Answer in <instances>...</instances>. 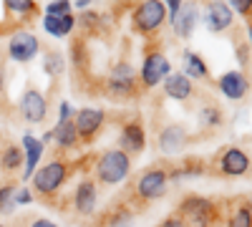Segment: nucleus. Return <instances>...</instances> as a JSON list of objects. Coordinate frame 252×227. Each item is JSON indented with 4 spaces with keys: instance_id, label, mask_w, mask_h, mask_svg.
I'll list each match as a JSON object with an SVG mask.
<instances>
[{
    "instance_id": "obj_1",
    "label": "nucleus",
    "mask_w": 252,
    "mask_h": 227,
    "mask_svg": "<svg viewBox=\"0 0 252 227\" xmlns=\"http://www.w3.org/2000/svg\"><path fill=\"white\" fill-rule=\"evenodd\" d=\"M131 169V157L129 154H124L121 149H111L106 152L98 164H96V174L103 184H119L126 179V174H129Z\"/></svg>"
},
{
    "instance_id": "obj_2",
    "label": "nucleus",
    "mask_w": 252,
    "mask_h": 227,
    "mask_svg": "<svg viewBox=\"0 0 252 227\" xmlns=\"http://www.w3.org/2000/svg\"><path fill=\"white\" fill-rule=\"evenodd\" d=\"M166 18V8L159 0H146L134 10V28L141 33H157Z\"/></svg>"
},
{
    "instance_id": "obj_3",
    "label": "nucleus",
    "mask_w": 252,
    "mask_h": 227,
    "mask_svg": "<svg viewBox=\"0 0 252 227\" xmlns=\"http://www.w3.org/2000/svg\"><path fill=\"white\" fill-rule=\"evenodd\" d=\"M182 222H192L197 227H212L215 222V204L204 197H189L182 202Z\"/></svg>"
},
{
    "instance_id": "obj_4",
    "label": "nucleus",
    "mask_w": 252,
    "mask_h": 227,
    "mask_svg": "<svg viewBox=\"0 0 252 227\" xmlns=\"http://www.w3.org/2000/svg\"><path fill=\"white\" fill-rule=\"evenodd\" d=\"M63 179H66V164L56 159V162L46 164V167H40L33 174V187H35L38 195H53L63 184Z\"/></svg>"
},
{
    "instance_id": "obj_5",
    "label": "nucleus",
    "mask_w": 252,
    "mask_h": 227,
    "mask_svg": "<svg viewBox=\"0 0 252 227\" xmlns=\"http://www.w3.org/2000/svg\"><path fill=\"white\" fill-rule=\"evenodd\" d=\"M166 190H169V174L164 169H149L136 182V195L141 199H159L161 195H166Z\"/></svg>"
},
{
    "instance_id": "obj_6",
    "label": "nucleus",
    "mask_w": 252,
    "mask_h": 227,
    "mask_svg": "<svg viewBox=\"0 0 252 227\" xmlns=\"http://www.w3.org/2000/svg\"><path fill=\"white\" fill-rule=\"evenodd\" d=\"M40 51V43H38V38L28 31H20L15 35H10L8 40V53L13 61H18V64H28V61H33Z\"/></svg>"
},
{
    "instance_id": "obj_7",
    "label": "nucleus",
    "mask_w": 252,
    "mask_h": 227,
    "mask_svg": "<svg viewBox=\"0 0 252 227\" xmlns=\"http://www.w3.org/2000/svg\"><path fill=\"white\" fill-rule=\"evenodd\" d=\"M169 76V61H166V56L161 53H149L144 58V66H141V81H144V86H159L161 81Z\"/></svg>"
},
{
    "instance_id": "obj_8",
    "label": "nucleus",
    "mask_w": 252,
    "mask_h": 227,
    "mask_svg": "<svg viewBox=\"0 0 252 227\" xmlns=\"http://www.w3.org/2000/svg\"><path fill=\"white\" fill-rule=\"evenodd\" d=\"M134 68L131 64H126V61H121V64H116L109 73V91L114 96H131L134 94Z\"/></svg>"
},
{
    "instance_id": "obj_9",
    "label": "nucleus",
    "mask_w": 252,
    "mask_h": 227,
    "mask_svg": "<svg viewBox=\"0 0 252 227\" xmlns=\"http://www.w3.org/2000/svg\"><path fill=\"white\" fill-rule=\"evenodd\" d=\"M20 114H23V119L31 121V124H40L48 114L46 96L40 91H35V89H28L23 94V98H20Z\"/></svg>"
},
{
    "instance_id": "obj_10",
    "label": "nucleus",
    "mask_w": 252,
    "mask_h": 227,
    "mask_svg": "<svg viewBox=\"0 0 252 227\" xmlns=\"http://www.w3.org/2000/svg\"><path fill=\"white\" fill-rule=\"evenodd\" d=\"M73 124H76L78 136L86 139V141H91V139L98 134L101 124H103V111H101V109H91V106H89V109H81V111L76 114Z\"/></svg>"
},
{
    "instance_id": "obj_11",
    "label": "nucleus",
    "mask_w": 252,
    "mask_h": 227,
    "mask_svg": "<svg viewBox=\"0 0 252 227\" xmlns=\"http://www.w3.org/2000/svg\"><path fill=\"white\" fill-rule=\"evenodd\" d=\"M187 144V129L182 124H169V127H164L161 134H159V149L164 154H177L179 149H184Z\"/></svg>"
},
{
    "instance_id": "obj_12",
    "label": "nucleus",
    "mask_w": 252,
    "mask_h": 227,
    "mask_svg": "<svg viewBox=\"0 0 252 227\" xmlns=\"http://www.w3.org/2000/svg\"><path fill=\"white\" fill-rule=\"evenodd\" d=\"M232 20H235V13L227 3H209V8H207V28L212 33L227 31L229 26H232Z\"/></svg>"
},
{
    "instance_id": "obj_13",
    "label": "nucleus",
    "mask_w": 252,
    "mask_h": 227,
    "mask_svg": "<svg viewBox=\"0 0 252 227\" xmlns=\"http://www.w3.org/2000/svg\"><path fill=\"white\" fill-rule=\"evenodd\" d=\"M119 144H121V152L124 154H139L144 149V144H146L141 124H136V121L126 124V127L121 129V134H119Z\"/></svg>"
},
{
    "instance_id": "obj_14",
    "label": "nucleus",
    "mask_w": 252,
    "mask_h": 227,
    "mask_svg": "<svg viewBox=\"0 0 252 227\" xmlns=\"http://www.w3.org/2000/svg\"><path fill=\"white\" fill-rule=\"evenodd\" d=\"M220 169H222V174L240 177V174H245V172L250 169V157H247L242 149L232 147V149H227V152L222 154V159H220Z\"/></svg>"
},
{
    "instance_id": "obj_15",
    "label": "nucleus",
    "mask_w": 252,
    "mask_h": 227,
    "mask_svg": "<svg viewBox=\"0 0 252 227\" xmlns=\"http://www.w3.org/2000/svg\"><path fill=\"white\" fill-rule=\"evenodd\" d=\"M220 89H222V94H224L227 98L240 101V98H245L250 84H247L245 73H240V71H229V73H224V76L220 78Z\"/></svg>"
},
{
    "instance_id": "obj_16",
    "label": "nucleus",
    "mask_w": 252,
    "mask_h": 227,
    "mask_svg": "<svg viewBox=\"0 0 252 227\" xmlns=\"http://www.w3.org/2000/svg\"><path fill=\"white\" fill-rule=\"evenodd\" d=\"M73 204H76V212L78 215H91L94 212V207H96V184L91 179H83L78 187H76Z\"/></svg>"
},
{
    "instance_id": "obj_17",
    "label": "nucleus",
    "mask_w": 252,
    "mask_h": 227,
    "mask_svg": "<svg viewBox=\"0 0 252 227\" xmlns=\"http://www.w3.org/2000/svg\"><path fill=\"white\" fill-rule=\"evenodd\" d=\"M164 91L169 98H177V101H184L192 96V81H189L184 73H169L164 78Z\"/></svg>"
},
{
    "instance_id": "obj_18",
    "label": "nucleus",
    "mask_w": 252,
    "mask_h": 227,
    "mask_svg": "<svg viewBox=\"0 0 252 227\" xmlns=\"http://www.w3.org/2000/svg\"><path fill=\"white\" fill-rule=\"evenodd\" d=\"M23 154H26V169H23V179H31V174L35 172L38 162H40V154H43V144H40V139L26 134L23 136Z\"/></svg>"
},
{
    "instance_id": "obj_19",
    "label": "nucleus",
    "mask_w": 252,
    "mask_h": 227,
    "mask_svg": "<svg viewBox=\"0 0 252 227\" xmlns=\"http://www.w3.org/2000/svg\"><path fill=\"white\" fill-rule=\"evenodd\" d=\"M73 26H76L73 13H71V15H61V18L46 15V23H43V28H46L51 35H56V38H66V35L73 31Z\"/></svg>"
},
{
    "instance_id": "obj_20",
    "label": "nucleus",
    "mask_w": 252,
    "mask_h": 227,
    "mask_svg": "<svg viewBox=\"0 0 252 227\" xmlns=\"http://www.w3.org/2000/svg\"><path fill=\"white\" fill-rule=\"evenodd\" d=\"M53 139L58 141V147H63V149L76 147V141H78V131H76L73 119H68V121H58V127L53 129Z\"/></svg>"
},
{
    "instance_id": "obj_21",
    "label": "nucleus",
    "mask_w": 252,
    "mask_h": 227,
    "mask_svg": "<svg viewBox=\"0 0 252 227\" xmlns=\"http://www.w3.org/2000/svg\"><path fill=\"white\" fill-rule=\"evenodd\" d=\"M194 20H197V10L194 8H184L182 10V15H177V20H174V33L177 35H182V38H189L192 35V31H194Z\"/></svg>"
},
{
    "instance_id": "obj_22",
    "label": "nucleus",
    "mask_w": 252,
    "mask_h": 227,
    "mask_svg": "<svg viewBox=\"0 0 252 227\" xmlns=\"http://www.w3.org/2000/svg\"><path fill=\"white\" fill-rule=\"evenodd\" d=\"M184 76L192 81V78H204L207 76V66H204V61L192 53V51H187L184 53Z\"/></svg>"
},
{
    "instance_id": "obj_23",
    "label": "nucleus",
    "mask_w": 252,
    "mask_h": 227,
    "mask_svg": "<svg viewBox=\"0 0 252 227\" xmlns=\"http://www.w3.org/2000/svg\"><path fill=\"white\" fill-rule=\"evenodd\" d=\"M0 164H3L5 169H18L20 164H26V154H23V149L20 147H8L5 152H3V157H0Z\"/></svg>"
},
{
    "instance_id": "obj_24",
    "label": "nucleus",
    "mask_w": 252,
    "mask_h": 227,
    "mask_svg": "<svg viewBox=\"0 0 252 227\" xmlns=\"http://www.w3.org/2000/svg\"><path fill=\"white\" fill-rule=\"evenodd\" d=\"M63 68H66V61H63V56L58 51L46 56V73L48 76H58V73H63Z\"/></svg>"
},
{
    "instance_id": "obj_25",
    "label": "nucleus",
    "mask_w": 252,
    "mask_h": 227,
    "mask_svg": "<svg viewBox=\"0 0 252 227\" xmlns=\"http://www.w3.org/2000/svg\"><path fill=\"white\" fill-rule=\"evenodd\" d=\"M199 119H202V124H207V127H220L222 124V114H220L217 106H204Z\"/></svg>"
},
{
    "instance_id": "obj_26",
    "label": "nucleus",
    "mask_w": 252,
    "mask_h": 227,
    "mask_svg": "<svg viewBox=\"0 0 252 227\" xmlns=\"http://www.w3.org/2000/svg\"><path fill=\"white\" fill-rule=\"evenodd\" d=\"M46 15H53V18L71 15V3H68V0H56V3H48L46 5Z\"/></svg>"
},
{
    "instance_id": "obj_27",
    "label": "nucleus",
    "mask_w": 252,
    "mask_h": 227,
    "mask_svg": "<svg viewBox=\"0 0 252 227\" xmlns=\"http://www.w3.org/2000/svg\"><path fill=\"white\" fill-rule=\"evenodd\" d=\"M229 227H252V212H250V207H240L235 212V217L229 220Z\"/></svg>"
},
{
    "instance_id": "obj_28",
    "label": "nucleus",
    "mask_w": 252,
    "mask_h": 227,
    "mask_svg": "<svg viewBox=\"0 0 252 227\" xmlns=\"http://www.w3.org/2000/svg\"><path fill=\"white\" fill-rule=\"evenodd\" d=\"M13 195H15V187H13V184L0 187V212H8V210L13 207Z\"/></svg>"
},
{
    "instance_id": "obj_29",
    "label": "nucleus",
    "mask_w": 252,
    "mask_h": 227,
    "mask_svg": "<svg viewBox=\"0 0 252 227\" xmlns=\"http://www.w3.org/2000/svg\"><path fill=\"white\" fill-rule=\"evenodd\" d=\"M8 8L15 10V13H33L35 10V5L31 0H8Z\"/></svg>"
},
{
    "instance_id": "obj_30",
    "label": "nucleus",
    "mask_w": 252,
    "mask_h": 227,
    "mask_svg": "<svg viewBox=\"0 0 252 227\" xmlns=\"http://www.w3.org/2000/svg\"><path fill=\"white\" fill-rule=\"evenodd\" d=\"M109 222H111V227H131V215L126 212V210H121V212H116Z\"/></svg>"
},
{
    "instance_id": "obj_31",
    "label": "nucleus",
    "mask_w": 252,
    "mask_h": 227,
    "mask_svg": "<svg viewBox=\"0 0 252 227\" xmlns=\"http://www.w3.org/2000/svg\"><path fill=\"white\" fill-rule=\"evenodd\" d=\"M33 199V195H31V190H15V195H13V204H28Z\"/></svg>"
},
{
    "instance_id": "obj_32",
    "label": "nucleus",
    "mask_w": 252,
    "mask_h": 227,
    "mask_svg": "<svg viewBox=\"0 0 252 227\" xmlns=\"http://www.w3.org/2000/svg\"><path fill=\"white\" fill-rule=\"evenodd\" d=\"M164 8H166V13H169L172 23H174V20H177V15H179V10H182V0H169V3H166Z\"/></svg>"
},
{
    "instance_id": "obj_33",
    "label": "nucleus",
    "mask_w": 252,
    "mask_h": 227,
    "mask_svg": "<svg viewBox=\"0 0 252 227\" xmlns=\"http://www.w3.org/2000/svg\"><path fill=\"white\" fill-rule=\"evenodd\" d=\"M232 10H240V13H250L252 10V0H232Z\"/></svg>"
},
{
    "instance_id": "obj_34",
    "label": "nucleus",
    "mask_w": 252,
    "mask_h": 227,
    "mask_svg": "<svg viewBox=\"0 0 252 227\" xmlns=\"http://www.w3.org/2000/svg\"><path fill=\"white\" fill-rule=\"evenodd\" d=\"M159 227H187V225L182 222V217H169V220H164Z\"/></svg>"
},
{
    "instance_id": "obj_35",
    "label": "nucleus",
    "mask_w": 252,
    "mask_h": 227,
    "mask_svg": "<svg viewBox=\"0 0 252 227\" xmlns=\"http://www.w3.org/2000/svg\"><path fill=\"white\" fill-rule=\"evenodd\" d=\"M71 119V104H66V101H63L61 104V116H58V121H68Z\"/></svg>"
},
{
    "instance_id": "obj_36",
    "label": "nucleus",
    "mask_w": 252,
    "mask_h": 227,
    "mask_svg": "<svg viewBox=\"0 0 252 227\" xmlns=\"http://www.w3.org/2000/svg\"><path fill=\"white\" fill-rule=\"evenodd\" d=\"M98 20V15L96 13H83V26H94Z\"/></svg>"
},
{
    "instance_id": "obj_37",
    "label": "nucleus",
    "mask_w": 252,
    "mask_h": 227,
    "mask_svg": "<svg viewBox=\"0 0 252 227\" xmlns=\"http://www.w3.org/2000/svg\"><path fill=\"white\" fill-rule=\"evenodd\" d=\"M31 227H58L56 222H51V220H35Z\"/></svg>"
},
{
    "instance_id": "obj_38",
    "label": "nucleus",
    "mask_w": 252,
    "mask_h": 227,
    "mask_svg": "<svg viewBox=\"0 0 252 227\" xmlns=\"http://www.w3.org/2000/svg\"><path fill=\"white\" fill-rule=\"evenodd\" d=\"M0 91H3V68H0Z\"/></svg>"
},
{
    "instance_id": "obj_39",
    "label": "nucleus",
    "mask_w": 252,
    "mask_h": 227,
    "mask_svg": "<svg viewBox=\"0 0 252 227\" xmlns=\"http://www.w3.org/2000/svg\"><path fill=\"white\" fill-rule=\"evenodd\" d=\"M250 40H252V28H250ZM250 46H252V43H250Z\"/></svg>"
},
{
    "instance_id": "obj_40",
    "label": "nucleus",
    "mask_w": 252,
    "mask_h": 227,
    "mask_svg": "<svg viewBox=\"0 0 252 227\" xmlns=\"http://www.w3.org/2000/svg\"><path fill=\"white\" fill-rule=\"evenodd\" d=\"M0 227H3V225H0Z\"/></svg>"
}]
</instances>
